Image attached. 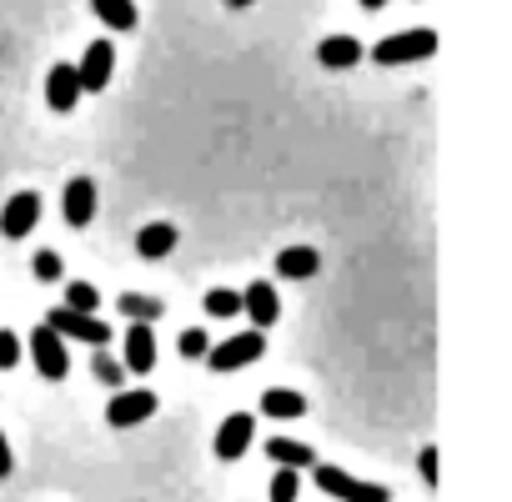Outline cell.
<instances>
[{
  "instance_id": "obj_1",
  "label": "cell",
  "mask_w": 512,
  "mask_h": 502,
  "mask_svg": "<svg viewBox=\"0 0 512 502\" xmlns=\"http://www.w3.org/2000/svg\"><path fill=\"white\" fill-rule=\"evenodd\" d=\"M267 352V337L262 332H236V337H226V342H211L206 347V362H211V372H241V367H251L256 357Z\"/></svg>"
},
{
  "instance_id": "obj_2",
  "label": "cell",
  "mask_w": 512,
  "mask_h": 502,
  "mask_svg": "<svg viewBox=\"0 0 512 502\" xmlns=\"http://www.w3.org/2000/svg\"><path fill=\"white\" fill-rule=\"evenodd\" d=\"M46 327L61 337V342H91V347H106L111 342V327L96 317V312H71V307H56L46 317Z\"/></svg>"
},
{
  "instance_id": "obj_3",
  "label": "cell",
  "mask_w": 512,
  "mask_h": 502,
  "mask_svg": "<svg viewBox=\"0 0 512 502\" xmlns=\"http://www.w3.org/2000/svg\"><path fill=\"white\" fill-rule=\"evenodd\" d=\"M317 487L327 497H337V502H392V492L382 482H362V477H352L342 467H317Z\"/></svg>"
},
{
  "instance_id": "obj_4",
  "label": "cell",
  "mask_w": 512,
  "mask_h": 502,
  "mask_svg": "<svg viewBox=\"0 0 512 502\" xmlns=\"http://www.w3.org/2000/svg\"><path fill=\"white\" fill-rule=\"evenodd\" d=\"M432 51H437V36L432 31H402V36L377 41L372 61H382V66H412V61H432Z\"/></svg>"
},
{
  "instance_id": "obj_5",
  "label": "cell",
  "mask_w": 512,
  "mask_h": 502,
  "mask_svg": "<svg viewBox=\"0 0 512 502\" xmlns=\"http://www.w3.org/2000/svg\"><path fill=\"white\" fill-rule=\"evenodd\" d=\"M31 362H36V372H41L46 382H61V377L71 372V352H66V342H61L51 327H36V332H31Z\"/></svg>"
},
{
  "instance_id": "obj_6",
  "label": "cell",
  "mask_w": 512,
  "mask_h": 502,
  "mask_svg": "<svg viewBox=\"0 0 512 502\" xmlns=\"http://www.w3.org/2000/svg\"><path fill=\"white\" fill-rule=\"evenodd\" d=\"M156 392H146V387H131V392H116L111 397V407H106V422L111 427H141V422H151L156 417Z\"/></svg>"
},
{
  "instance_id": "obj_7",
  "label": "cell",
  "mask_w": 512,
  "mask_h": 502,
  "mask_svg": "<svg viewBox=\"0 0 512 502\" xmlns=\"http://www.w3.org/2000/svg\"><path fill=\"white\" fill-rule=\"evenodd\" d=\"M36 221H41V196H36V191H16L6 206H0V231H6L11 241L31 236Z\"/></svg>"
},
{
  "instance_id": "obj_8",
  "label": "cell",
  "mask_w": 512,
  "mask_h": 502,
  "mask_svg": "<svg viewBox=\"0 0 512 502\" xmlns=\"http://www.w3.org/2000/svg\"><path fill=\"white\" fill-rule=\"evenodd\" d=\"M251 432H256V417H251V412H231V417L216 427V442H211L216 462H236V457L251 447Z\"/></svg>"
},
{
  "instance_id": "obj_9",
  "label": "cell",
  "mask_w": 512,
  "mask_h": 502,
  "mask_svg": "<svg viewBox=\"0 0 512 502\" xmlns=\"http://www.w3.org/2000/svg\"><path fill=\"white\" fill-rule=\"evenodd\" d=\"M111 71H116V46H111V41H96V46H86V56L76 61L81 91H106V86H111Z\"/></svg>"
},
{
  "instance_id": "obj_10",
  "label": "cell",
  "mask_w": 512,
  "mask_h": 502,
  "mask_svg": "<svg viewBox=\"0 0 512 502\" xmlns=\"http://www.w3.org/2000/svg\"><path fill=\"white\" fill-rule=\"evenodd\" d=\"M241 312H251L256 332L277 327V317H282V297H277V287H272V282H251V287L241 292Z\"/></svg>"
},
{
  "instance_id": "obj_11",
  "label": "cell",
  "mask_w": 512,
  "mask_h": 502,
  "mask_svg": "<svg viewBox=\"0 0 512 502\" xmlns=\"http://www.w3.org/2000/svg\"><path fill=\"white\" fill-rule=\"evenodd\" d=\"M86 91H81V76H76V66L71 61H61V66H51V76H46V106L51 111H76V101H81Z\"/></svg>"
},
{
  "instance_id": "obj_12",
  "label": "cell",
  "mask_w": 512,
  "mask_h": 502,
  "mask_svg": "<svg viewBox=\"0 0 512 502\" xmlns=\"http://www.w3.org/2000/svg\"><path fill=\"white\" fill-rule=\"evenodd\" d=\"M61 211H66V221H71L76 231H81V226H91V216H96V181H91V176H76V181H66Z\"/></svg>"
},
{
  "instance_id": "obj_13",
  "label": "cell",
  "mask_w": 512,
  "mask_h": 502,
  "mask_svg": "<svg viewBox=\"0 0 512 502\" xmlns=\"http://www.w3.org/2000/svg\"><path fill=\"white\" fill-rule=\"evenodd\" d=\"M126 372H151L156 367V332H151V322H131V332H126V362H121Z\"/></svg>"
},
{
  "instance_id": "obj_14",
  "label": "cell",
  "mask_w": 512,
  "mask_h": 502,
  "mask_svg": "<svg viewBox=\"0 0 512 502\" xmlns=\"http://www.w3.org/2000/svg\"><path fill=\"white\" fill-rule=\"evenodd\" d=\"M171 246H176V226H171V221H146V226L136 231V251H141L146 262L171 257Z\"/></svg>"
},
{
  "instance_id": "obj_15",
  "label": "cell",
  "mask_w": 512,
  "mask_h": 502,
  "mask_svg": "<svg viewBox=\"0 0 512 502\" xmlns=\"http://www.w3.org/2000/svg\"><path fill=\"white\" fill-rule=\"evenodd\" d=\"M317 61H322L327 71H347V66L362 61V41H357V36H327V41L317 46Z\"/></svg>"
},
{
  "instance_id": "obj_16",
  "label": "cell",
  "mask_w": 512,
  "mask_h": 502,
  "mask_svg": "<svg viewBox=\"0 0 512 502\" xmlns=\"http://www.w3.org/2000/svg\"><path fill=\"white\" fill-rule=\"evenodd\" d=\"M317 267H322L317 246H287L282 257H277V272H282V277H292V282H307V277H317Z\"/></svg>"
},
{
  "instance_id": "obj_17",
  "label": "cell",
  "mask_w": 512,
  "mask_h": 502,
  "mask_svg": "<svg viewBox=\"0 0 512 502\" xmlns=\"http://www.w3.org/2000/svg\"><path fill=\"white\" fill-rule=\"evenodd\" d=\"M262 412H267V417L292 422V417H302V412H307V397H302V392H287V387H272V392H262Z\"/></svg>"
},
{
  "instance_id": "obj_18",
  "label": "cell",
  "mask_w": 512,
  "mask_h": 502,
  "mask_svg": "<svg viewBox=\"0 0 512 502\" xmlns=\"http://www.w3.org/2000/svg\"><path fill=\"white\" fill-rule=\"evenodd\" d=\"M267 457L282 462V467H312V462H317V452H312L307 442H292V437H272V442H267Z\"/></svg>"
},
{
  "instance_id": "obj_19",
  "label": "cell",
  "mask_w": 512,
  "mask_h": 502,
  "mask_svg": "<svg viewBox=\"0 0 512 502\" xmlns=\"http://www.w3.org/2000/svg\"><path fill=\"white\" fill-rule=\"evenodd\" d=\"M91 11L111 31H136V0H91Z\"/></svg>"
},
{
  "instance_id": "obj_20",
  "label": "cell",
  "mask_w": 512,
  "mask_h": 502,
  "mask_svg": "<svg viewBox=\"0 0 512 502\" xmlns=\"http://www.w3.org/2000/svg\"><path fill=\"white\" fill-rule=\"evenodd\" d=\"M121 312H126L131 322H151V327H156V317L166 312V302H161V297H146V292H126V297H121Z\"/></svg>"
},
{
  "instance_id": "obj_21",
  "label": "cell",
  "mask_w": 512,
  "mask_h": 502,
  "mask_svg": "<svg viewBox=\"0 0 512 502\" xmlns=\"http://www.w3.org/2000/svg\"><path fill=\"white\" fill-rule=\"evenodd\" d=\"M206 312H211V317H236V312H241V292L211 287V292H206Z\"/></svg>"
},
{
  "instance_id": "obj_22",
  "label": "cell",
  "mask_w": 512,
  "mask_h": 502,
  "mask_svg": "<svg viewBox=\"0 0 512 502\" xmlns=\"http://www.w3.org/2000/svg\"><path fill=\"white\" fill-rule=\"evenodd\" d=\"M91 372H96L106 387H121V382H126V367H121V362H116L106 347H96V357H91Z\"/></svg>"
},
{
  "instance_id": "obj_23",
  "label": "cell",
  "mask_w": 512,
  "mask_h": 502,
  "mask_svg": "<svg viewBox=\"0 0 512 502\" xmlns=\"http://www.w3.org/2000/svg\"><path fill=\"white\" fill-rule=\"evenodd\" d=\"M66 307H71V312H96V307H101V292H96L91 282H71V287H66Z\"/></svg>"
},
{
  "instance_id": "obj_24",
  "label": "cell",
  "mask_w": 512,
  "mask_h": 502,
  "mask_svg": "<svg viewBox=\"0 0 512 502\" xmlns=\"http://www.w3.org/2000/svg\"><path fill=\"white\" fill-rule=\"evenodd\" d=\"M206 347H211V337H206L201 327H186V332L176 337V352H181L186 362H196V357H206Z\"/></svg>"
},
{
  "instance_id": "obj_25",
  "label": "cell",
  "mask_w": 512,
  "mask_h": 502,
  "mask_svg": "<svg viewBox=\"0 0 512 502\" xmlns=\"http://www.w3.org/2000/svg\"><path fill=\"white\" fill-rule=\"evenodd\" d=\"M297 492H302L297 467H282V472L272 477V497H267V502H297Z\"/></svg>"
},
{
  "instance_id": "obj_26",
  "label": "cell",
  "mask_w": 512,
  "mask_h": 502,
  "mask_svg": "<svg viewBox=\"0 0 512 502\" xmlns=\"http://www.w3.org/2000/svg\"><path fill=\"white\" fill-rule=\"evenodd\" d=\"M31 267H36L41 282H61V257H56V251H36V262H31Z\"/></svg>"
},
{
  "instance_id": "obj_27",
  "label": "cell",
  "mask_w": 512,
  "mask_h": 502,
  "mask_svg": "<svg viewBox=\"0 0 512 502\" xmlns=\"http://www.w3.org/2000/svg\"><path fill=\"white\" fill-rule=\"evenodd\" d=\"M21 362V337L16 332H0V372H11Z\"/></svg>"
},
{
  "instance_id": "obj_28",
  "label": "cell",
  "mask_w": 512,
  "mask_h": 502,
  "mask_svg": "<svg viewBox=\"0 0 512 502\" xmlns=\"http://www.w3.org/2000/svg\"><path fill=\"white\" fill-rule=\"evenodd\" d=\"M417 472H422V482L437 487V447H422V452H417Z\"/></svg>"
},
{
  "instance_id": "obj_29",
  "label": "cell",
  "mask_w": 512,
  "mask_h": 502,
  "mask_svg": "<svg viewBox=\"0 0 512 502\" xmlns=\"http://www.w3.org/2000/svg\"><path fill=\"white\" fill-rule=\"evenodd\" d=\"M11 467H16V457H11V442H6V432H0V477H11Z\"/></svg>"
},
{
  "instance_id": "obj_30",
  "label": "cell",
  "mask_w": 512,
  "mask_h": 502,
  "mask_svg": "<svg viewBox=\"0 0 512 502\" xmlns=\"http://www.w3.org/2000/svg\"><path fill=\"white\" fill-rule=\"evenodd\" d=\"M226 6H231V11H246V6H251V0H226Z\"/></svg>"
},
{
  "instance_id": "obj_31",
  "label": "cell",
  "mask_w": 512,
  "mask_h": 502,
  "mask_svg": "<svg viewBox=\"0 0 512 502\" xmlns=\"http://www.w3.org/2000/svg\"><path fill=\"white\" fill-rule=\"evenodd\" d=\"M362 6H367V11H377V6H387V0H362Z\"/></svg>"
}]
</instances>
